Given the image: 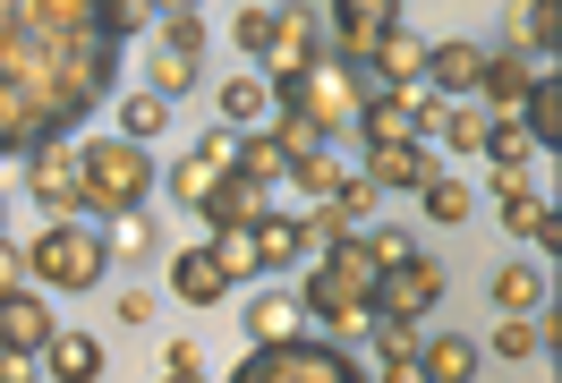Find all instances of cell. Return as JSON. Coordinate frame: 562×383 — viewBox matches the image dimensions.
<instances>
[{
	"label": "cell",
	"mask_w": 562,
	"mask_h": 383,
	"mask_svg": "<svg viewBox=\"0 0 562 383\" xmlns=\"http://www.w3.org/2000/svg\"><path fill=\"white\" fill-rule=\"evenodd\" d=\"M120 52L103 0H0V154L69 137L120 86Z\"/></svg>",
	"instance_id": "cell-1"
},
{
	"label": "cell",
	"mask_w": 562,
	"mask_h": 383,
	"mask_svg": "<svg viewBox=\"0 0 562 383\" xmlns=\"http://www.w3.org/2000/svg\"><path fill=\"white\" fill-rule=\"evenodd\" d=\"M375 281H384V264L367 256V239H333V247H324V264L299 281V307L350 349L358 333H375Z\"/></svg>",
	"instance_id": "cell-2"
},
{
	"label": "cell",
	"mask_w": 562,
	"mask_h": 383,
	"mask_svg": "<svg viewBox=\"0 0 562 383\" xmlns=\"http://www.w3.org/2000/svg\"><path fill=\"white\" fill-rule=\"evenodd\" d=\"M77 179H86V213H137L145 196L162 188V171H154V154H145L137 137L77 145Z\"/></svg>",
	"instance_id": "cell-3"
},
{
	"label": "cell",
	"mask_w": 562,
	"mask_h": 383,
	"mask_svg": "<svg viewBox=\"0 0 562 383\" xmlns=\"http://www.w3.org/2000/svg\"><path fill=\"white\" fill-rule=\"evenodd\" d=\"M231 383H375V375H367L341 341H307V333H299V341H256L239 367H231Z\"/></svg>",
	"instance_id": "cell-4"
},
{
	"label": "cell",
	"mask_w": 562,
	"mask_h": 383,
	"mask_svg": "<svg viewBox=\"0 0 562 383\" xmlns=\"http://www.w3.org/2000/svg\"><path fill=\"white\" fill-rule=\"evenodd\" d=\"M358 103H367V86H358V69H341L333 52H324L316 69H299V77L273 86V111H299V120L324 128V137H341V128L358 120Z\"/></svg>",
	"instance_id": "cell-5"
},
{
	"label": "cell",
	"mask_w": 562,
	"mask_h": 383,
	"mask_svg": "<svg viewBox=\"0 0 562 383\" xmlns=\"http://www.w3.org/2000/svg\"><path fill=\"white\" fill-rule=\"evenodd\" d=\"M26 273L43 281V290H94V281L111 273V247H103V230H86V222H52L35 247H26Z\"/></svg>",
	"instance_id": "cell-6"
},
{
	"label": "cell",
	"mask_w": 562,
	"mask_h": 383,
	"mask_svg": "<svg viewBox=\"0 0 562 383\" xmlns=\"http://www.w3.org/2000/svg\"><path fill=\"white\" fill-rule=\"evenodd\" d=\"M443 307V264L435 256H401V264H384V281H375V315H392V324H426V315Z\"/></svg>",
	"instance_id": "cell-7"
},
{
	"label": "cell",
	"mask_w": 562,
	"mask_h": 383,
	"mask_svg": "<svg viewBox=\"0 0 562 383\" xmlns=\"http://www.w3.org/2000/svg\"><path fill=\"white\" fill-rule=\"evenodd\" d=\"M324 9H333V43H324V52H333L341 69H367L375 43L401 26V0H324Z\"/></svg>",
	"instance_id": "cell-8"
},
{
	"label": "cell",
	"mask_w": 562,
	"mask_h": 383,
	"mask_svg": "<svg viewBox=\"0 0 562 383\" xmlns=\"http://www.w3.org/2000/svg\"><path fill=\"white\" fill-rule=\"evenodd\" d=\"M26 196H35L52 222H77V213H86V179H77L69 137H52V145H35V154H26Z\"/></svg>",
	"instance_id": "cell-9"
},
{
	"label": "cell",
	"mask_w": 562,
	"mask_h": 383,
	"mask_svg": "<svg viewBox=\"0 0 562 383\" xmlns=\"http://www.w3.org/2000/svg\"><path fill=\"white\" fill-rule=\"evenodd\" d=\"M324 60V26H316V9H273V43H265V69H273V86L281 77H299V69H316Z\"/></svg>",
	"instance_id": "cell-10"
},
{
	"label": "cell",
	"mask_w": 562,
	"mask_h": 383,
	"mask_svg": "<svg viewBox=\"0 0 562 383\" xmlns=\"http://www.w3.org/2000/svg\"><path fill=\"white\" fill-rule=\"evenodd\" d=\"M367 188L375 196H418L426 179H435V154H426V137H409V145H367Z\"/></svg>",
	"instance_id": "cell-11"
},
{
	"label": "cell",
	"mask_w": 562,
	"mask_h": 383,
	"mask_svg": "<svg viewBox=\"0 0 562 383\" xmlns=\"http://www.w3.org/2000/svg\"><path fill=\"white\" fill-rule=\"evenodd\" d=\"M205 230H256V222H265V213H273V188H256V179L247 171H222L205 188Z\"/></svg>",
	"instance_id": "cell-12"
},
{
	"label": "cell",
	"mask_w": 562,
	"mask_h": 383,
	"mask_svg": "<svg viewBox=\"0 0 562 383\" xmlns=\"http://www.w3.org/2000/svg\"><path fill=\"white\" fill-rule=\"evenodd\" d=\"M52 333H60V324H52V298H43V290H9V298H0V358H43Z\"/></svg>",
	"instance_id": "cell-13"
},
{
	"label": "cell",
	"mask_w": 562,
	"mask_h": 383,
	"mask_svg": "<svg viewBox=\"0 0 562 383\" xmlns=\"http://www.w3.org/2000/svg\"><path fill=\"white\" fill-rule=\"evenodd\" d=\"M477 77H486V52H477L469 35H452V43H426V94L460 103V94H477Z\"/></svg>",
	"instance_id": "cell-14"
},
{
	"label": "cell",
	"mask_w": 562,
	"mask_h": 383,
	"mask_svg": "<svg viewBox=\"0 0 562 383\" xmlns=\"http://www.w3.org/2000/svg\"><path fill=\"white\" fill-rule=\"evenodd\" d=\"M528 128V145H546V154H562V77L554 69H537L528 77V94H520V111H512Z\"/></svg>",
	"instance_id": "cell-15"
},
{
	"label": "cell",
	"mask_w": 562,
	"mask_h": 383,
	"mask_svg": "<svg viewBox=\"0 0 562 383\" xmlns=\"http://www.w3.org/2000/svg\"><path fill=\"white\" fill-rule=\"evenodd\" d=\"M546 69L537 52H486V77H477V103L486 111H520V94H528V77Z\"/></svg>",
	"instance_id": "cell-16"
},
{
	"label": "cell",
	"mask_w": 562,
	"mask_h": 383,
	"mask_svg": "<svg viewBox=\"0 0 562 383\" xmlns=\"http://www.w3.org/2000/svg\"><path fill=\"white\" fill-rule=\"evenodd\" d=\"M367 69L384 77L392 94H418V86H426V35H409V26H392V35L375 43V60H367Z\"/></svg>",
	"instance_id": "cell-17"
},
{
	"label": "cell",
	"mask_w": 562,
	"mask_h": 383,
	"mask_svg": "<svg viewBox=\"0 0 562 383\" xmlns=\"http://www.w3.org/2000/svg\"><path fill=\"white\" fill-rule=\"evenodd\" d=\"M103 375V341L94 333H52L43 341V383H94Z\"/></svg>",
	"instance_id": "cell-18"
},
{
	"label": "cell",
	"mask_w": 562,
	"mask_h": 383,
	"mask_svg": "<svg viewBox=\"0 0 562 383\" xmlns=\"http://www.w3.org/2000/svg\"><path fill=\"white\" fill-rule=\"evenodd\" d=\"M418 375L426 383H469L477 375V341L469 333H418Z\"/></svg>",
	"instance_id": "cell-19"
},
{
	"label": "cell",
	"mask_w": 562,
	"mask_h": 383,
	"mask_svg": "<svg viewBox=\"0 0 562 383\" xmlns=\"http://www.w3.org/2000/svg\"><path fill=\"white\" fill-rule=\"evenodd\" d=\"M350 128H358L367 145H409V137H418V120H409V94H392V86L358 103V120H350Z\"/></svg>",
	"instance_id": "cell-20"
},
{
	"label": "cell",
	"mask_w": 562,
	"mask_h": 383,
	"mask_svg": "<svg viewBox=\"0 0 562 383\" xmlns=\"http://www.w3.org/2000/svg\"><path fill=\"white\" fill-rule=\"evenodd\" d=\"M299 324H307L299 290H256L247 298V341H299Z\"/></svg>",
	"instance_id": "cell-21"
},
{
	"label": "cell",
	"mask_w": 562,
	"mask_h": 383,
	"mask_svg": "<svg viewBox=\"0 0 562 383\" xmlns=\"http://www.w3.org/2000/svg\"><path fill=\"white\" fill-rule=\"evenodd\" d=\"M171 298H188V307H213V298H231V273L213 264V247H188L171 264Z\"/></svg>",
	"instance_id": "cell-22"
},
{
	"label": "cell",
	"mask_w": 562,
	"mask_h": 383,
	"mask_svg": "<svg viewBox=\"0 0 562 383\" xmlns=\"http://www.w3.org/2000/svg\"><path fill=\"white\" fill-rule=\"evenodd\" d=\"M307 256V239H299V213H265L256 222V264L273 273V264H299Z\"/></svg>",
	"instance_id": "cell-23"
},
{
	"label": "cell",
	"mask_w": 562,
	"mask_h": 383,
	"mask_svg": "<svg viewBox=\"0 0 562 383\" xmlns=\"http://www.w3.org/2000/svg\"><path fill=\"white\" fill-rule=\"evenodd\" d=\"M418 205H426V222H443V230H452V222H469V213H477V188H469V179H426L418 188Z\"/></svg>",
	"instance_id": "cell-24"
},
{
	"label": "cell",
	"mask_w": 562,
	"mask_h": 383,
	"mask_svg": "<svg viewBox=\"0 0 562 383\" xmlns=\"http://www.w3.org/2000/svg\"><path fill=\"white\" fill-rule=\"evenodd\" d=\"M477 154H486L494 171H528V154H537V145H528V128L512 120V111H494V120H486V145H477Z\"/></svg>",
	"instance_id": "cell-25"
},
{
	"label": "cell",
	"mask_w": 562,
	"mask_h": 383,
	"mask_svg": "<svg viewBox=\"0 0 562 383\" xmlns=\"http://www.w3.org/2000/svg\"><path fill=\"white\" fill-rule=\"evenodd\" d=\"M103 247H111V264H120V256H128V264H137V256H154V247H162V230H154V213H111V230H103Z\"/></svg>",
	"instance_id": "cell-26"
},
{
	"label": "cell",
	"mask_w": 562,
	"mask_h": 383,
	"mask_svg": "<svg viewBox=\"0 0 562 383\" xmlns=\"http://www.w3.org/2000/svg\"><path fill=\"white\" fill-rule=\"evenodd\" d=\"M486 120L494 111L477 103V94H460V103H443V128H435V137L452 145V154H477V145H486Z\"/></svg>",
	"instance_id": "cell-27"
},
{
	"label": "cell",
	"mask_w": 562,
	"mask_h": 383,
	"mask_svg": "<svg viewBox=\"0 0 562 383\" xmlns=\"http://www.w3.org/2000/svg\"><path fill=\"white\" fill-rule=\"evenodd\" d=\"M213 103H222V120H231V128H247V120H265V111H273V86H265V77H231Z\"/></svg>",
	"instance_id": "cell-28"
},
{
	"label": "cell",
	"mask_w": 562,
	"mask_h": 383,
	"mask_svg": "<svg viewBox=\"0 0 562 383\" xmlns=\"http://www.w3.org/2000/svg\"><path fill=\"white\" fill-rule=\"evenodd\" d=\"M196 77H205V60H179V52H154V60H145V94L179 103V94H188Z\"/></svg>",
	"instance_id": "cell-29"
},
{
	"label": "cell",
	"mask_w": 562,
	"mask_h": 383,
	"mask_svg": "<svg viewBox=\"0 0 562 383\" xmlns=\"http://www.w3.org/2000/svg\"><path fill=\"white\" fill-rule=\"evenodd\" d=\"M537 298H546V273H537V264H503V273H494V307L503 315H528Z\"/></svg>",
	"instance_id": "cell-30"
},
{
	"label": "cell",
	"mask_w": 562,
	"mask_h": 383,
	"mask_svg": "<svg viewBox=\"0 0 562 383\" xmlns=\"http://www.w3.org/2000/svg\"><path fill=\"white\" fill-rule=\"evenodd\" d=\"M520 43H537V60L554 69V52H562V0H528V18H520Z\"/></svg>",
	"instance_id": "cell-31"
},
{
	"label": "cell",
	"mask_w": 562,
	"mask_h": 383,
	"mask_svg": "<svg viewBox=\"0 0 562 383\" xmlns=\"http://www.w3.org/2000/svg\"><path fill=\"white\" fill-rule=\"evenodd\" d=\"M213 264L231 273V290L256 281V273H265V264H256V230H213Z\"/></svg>",
	"instance_id": "cell-32"
},
{
	"label": "cell",
	"mask_w": 562,
	"mask_h": 383,
	"mask_svg": "<svg viewBox=\"0 0 562 383\" xmlns=\"http://www.w3.org/2000/svg\"><path fill=\"white\" fill-rule=\"evenodd\" d=\"M231 171H247L256 188H281V179H290V162H281L273 137H239V162H231Z\"/></svg>",
	"instance_id": "cell-33"
},
{
	"label": "cell",
	"mask_w": 562,
	"mask_h": 383,
	"mask_svg": "<svg viewBox=\"0 0 562 383\" xmlns=\"http://www.w3.org/2000/svg\"><path fill=\"white\" fill-rule=\"evenodd\" d=\"M265 137L281 145V162H307V154H324V128H307L299 111H273V128H265Z\"/></svg>",
	"instance_id": "cell-34"
},
{
	"label": "cell",
	"mask_w": 562,
	"mask_h": 383,
	"mask_svg": "<svg viewBox=\"0 0 562 383\" xmlns=\"http://www.w3.org/2000/svg\"><path fill=\"white\" fill-rule=\"evenodd\" d=\"M290 179H299V188H307V196H316V205H324V196H333V188H341V179H350V171H341V154L324 145V154H307V162H290Z\"/></svg>",
	"instance_id": "cell-35"
},
{
	"label": "cell",
	"mask_w": 562,
	"mask_h": 383,
	"mask_svg": "<svg viewBox=\"0 0 562 383\" xmlns=\"http://www.w3.org/2000/svg\"><path fill=\"white\" fill-rule=\"evenodd\" d=\"M154 26H162V52H179V60L205 52V9H179V18H154Z\"/></svg>",
	"instance_id": "cell-36"
},
{
	"label": "cell",
	"mask_w": 562,
	"mask_h": 383,
	"mask_svg": "<svg viewBox=\"0 0 562 383\" xmlns=\"http://www.w3.org/2000/svg\"><path fill=\"white\" fill-rule=\"evenodd\" d=\"M120 128L145 145L154 128H171V103H162V94H128V103H120Z\"/></svg>",
	"instance_id": "cell-37"
},
{
	"label": "cell",
	"mask_w": 562,
	"mask_h": 383,
	"mask_svg": "<svg viewBox=\"0 0 562 383\" xmlns=\"http://www.w3.org/2000/svg\"><path fill=\"white\" fill-rule=\"evenodd\" d=\"M213 179H222V171H205V162H196V154H188V162H171V171H162V188H171L179 205L196 213V205H205V188H213Z\"/></svg>",
	"instance_id": "cell-38"
},
{
	"label": "cell",
	"mask_w": 562,
	"mask_h": 383,
	"mask_svg": "<svg viewBox=\"0 0 562 383\" xmlns=\"http://www.w3.org/2000/svg\"><path fill=\"white\" fill-rule=\"evenodd\" d=\"M231 43H239L247 60H265V43H273V9H239V26H231Z\"/></svg>",
	"instance_id": "cell-39"
},
{
	"label": "cell",
	"mask_w": 562,
	"mask_h": 383,
	"mask_svg": "<svg viewBox=\"0 0 562 383\" xmlns=\"http://www.w3.org/2000/svg\"><path fill=\"white\" fill-rule=\"evenodd\" d=\"M494 358H537V324H528V315L494 324Z\"/></svg>",
	"instance_id": "cell-40"
},
{
	"label": "cell",
	"mask_w": 562,
	"mask_h": 383,
	"mask_svg": "<svg viewBox=\"0 0 562 383\" xmlns=\"http://www.w3.org/2000/svg\"><path fill=\"white\" fill-rule=\"evenodd\" d=\"M367 341L384 349V358H409V349H418V324H392V315H375V333H367Z\"/></svg>",
	"instance_id": "cell-41"
},
{
	"label": "cell",
	"mask_w": 562,
	"mask_h": 383,
	"mask_svg": "<svg viewBox=\"0 0 562 383\" xmlns=\"http://www.w3.org/2000/svg\"><path fill=\"white\" fill-rule=\"evenodd\" d=\"M196 162H205V171H231V162H239V137H231V128H205Z\"/></svg>",
	"instance_id": "cell-42"
},
{
	"label": "cell",
	"mask_w": 562,
	"mask_h": 383,
	"mask_svg": "<svg viewBox=\"0 0 562 383\" xmlns=\"http://www.w3.org/2000/svg\"><path fill=\"white\" fill-rule=\"evenodd\" d=\"M111 307H120V324H137V333H145V324H154V290H145V281H128Z\"/></svg>",
	"instance_id": "cell-43"
},
{
	"label": "cell",
	"mask_w": 562,
	"mask_h": 383,
	"mask_svg": "<svg viewBox=\"0 0 562 383\" xmlns=\"http://www.w3.org/2000/svg\"><path fill=\"white\" fill-rule=\"evenodd\" d=\"M367 256H375V264H401V256H418V239H409V230H375Z\"/></svg>",
	"instance_id": "cell-44"
},
{
	"label": "cell",
	"mask_w": 562,
	"mask_h": 383,
	"mask_svg": "<svg viewBox=\"0 0 562 383\" xmlns=\"http://www.w3.org/2000/svg\"><path fill=\"white\" fill-rule=\"evenodd\" d=\"M9 290H26V247H9V230H0V298Z\"/></svg>",
	"instance_id": "cell-45"
},
{
	"label": "cell",
	"mask_w": 562,
	"mask_h": 383,
	"mask_svg": "<svg viewBox=\"0 0 562 383\" xmlns=\"http://www.w3.org/2000/svg\"><path fill=\"white\" fill-rule=\"evenodd\" d=\"M537 349H546V358L562 349V307H546V315H537Z\"/></svg>",
	"instance_id": "cell-46"
},
{
	"label": "cell",
	"mask_w": 562,
	"mask_h": 383,
	"mask_svg": "<svg viewBox=\"0 0 562 383\" xmlns=\"http://www.w3.org/2000/svg\"><path fill=\"white\" fill-rule=\"evenodd\" d=\"M375 383H426L418 375V349H409V358H384V375H375Z\"/></svg>",
	"instance_id": "cell-47"
},
{
	"label": "cell",
	"mask_w": 562,
	"mask_h": 383,
	"mask_svg": "<svg viewBox=\"0 0 562 383\" xmlns=\"http://www.w3.org/2000/svg\"><path fill=\"white\" fill-rule=\"evenodd\" d=\"M154 18H179V9H205V0H145Z\"/></svg>",
	"instance_id": "cell-48"
},
{
	"label": "cell",
	"mask_w": 562,
	"mask_h": 383,
	"mask_svg": "<svg viewBox=\"0 0 562 383\" xmlns=\"http://www.w3.org/2000/svg\"><path fill=\"white\" fill-rule=\"evenodd\" d=\"M162 383H205V367H171V375H162Z\"/></svg>",
	"instance_id": "cell-49"
},
{
	"label": "cell",
	"mask_w": 562,
	"mask_h": 383,
	"mask_svg": "<svg viewBox=\"0 0 562 383\" xmlns=\"http://www.w3.org/2000/svg\"><path fill=\"white\" fill-rule=\"evenodd\" d=\"M299 9H324V0H299Z\"/></svg>",
	"instance_id": "cell-50"
},
{
	"label": "cell",
	"mask_w": 562,
	"mask_h": 383,
	"mask_svg": "<svg viewBox=\"0 0 562 383\" xmlns=\"http://www.w3.org/2000/svg\"><path fill=\"white\" fill-rule=\"evenodd\" d=\"M0 383H26V375H0Z\"/></svg>",
	"instance_id": "cell-51"
}]
</instances>
